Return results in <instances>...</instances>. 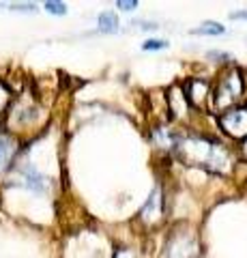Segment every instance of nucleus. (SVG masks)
Masks as SVG:
<instances>
[{
  "instance_id": "obj_1",
  "label": "nucleus",
  "mask_w": 247,
  "mask_h": 258,
  "mask_svg": "<svg viewBox=\"0 0 247 258\" xmlns=\"http://www.w3.org/2000/svg\"><path fill=\"white\" fill-rule=\"evenodd\" d=\"M179 155L181 159H185L189 166H202V168H213V170H219L221 164L228 161V155L221 144L215 142H206V140H183L179 147Z\"/></svg>"
},
{
  "instance_id": "obj_2",
  "label": "nucleus",
  "mask_w": 247,
  "mask_h": 258,
  "mask_svg": "<svg viewBox=\"0 0 247 258\" xmlns=\"http://www.w3.org/2000/svg\"><path fill=\"white\" fill-rule=\"evenodd\" d=\"M241 93H243V80L238 78V74H230V76H226L224 80H221L217 91H215V106L226 108Z\"/></svg>"
},
{
  "instance_id": "obj_3",
  "label": "nucleus",
  "mask_w": 247,
  "mask_h": 258,
  "mask_svg": "<svg viewBox=\"0 0 247 258\" xmlns=\"http://www.w3.org/2000/svg\"><path fill=\"white\" fill-rule=\"evenodd\" d=\"M219 125L234 138H245L247 136V108H234L219 114Z\"/></svg>"
},
{
  "instance_id": "obj_4",
  "label": "nucleus",
  "mask_w": 247,
  "mask_h": 258,
  "mask_svg": "<svg viewBox=\"0 0 247 258\" xmlns=\"http://www.w3.org/2000/svg\"><path fill=\"white\" fill-rule=\"evenodd\" d=\"M99 26H101V30H106V32L116 30V28H118V18L114 15V11L101 13V15H99Z\"/></svg>"
},
{
  "instance_id": "obj_5",
  "label": "nucleus",
  "mask_w": 247,
  "mask_h": 258,
  "mask_svg": "<svg viewBox=\"0 0 247 258\" xmlns=\"http://www.w3.org/2000/svg\"><path fill=\"white\" fill-rule=\"evenodd\" d=\"M221 32H224V26H221V24L206 22V24H202L200 28L194 30V35H221Z\"/></svg>"
},
{
  "instance_id": "obj_6",
  "label": "nucleus",
  "mask_w": 247,
  "mask_h": 258,
  "mask_svg": "<svg viewBox=\"0 0 247 258\" xmlns=\"http://www.w3.org/2000/svg\"><path fill=\"white\" fill-rule=\"evenodd\" d=\"M45 11H50L54 15H65L67 13V5L65 3H45Z\"/></svg>"
},
{
  "instance_id": "obj_7",
  "label": "nucleus",
  "mask_w": 247,
  "mask_h": 258,
  "mask_svg": "<svg viewBox=\"0 0 247 258\" xmlns=\"http://www.w3.org/2000/svg\"><path fill=\"white\" fill-rule=\"evenodd\" d=\"M142 47H144V50H163V47H168V43L161 41V39H148Z\"/></svg>"
},
{
  "instance_id": "obj_8",
  "label": "nucleus",
  "mask_w": 247,
  "mask_h": 258,
  "mask_svg": "<svg viewBox=\"0 0 247 258\" xmlns=\"http://www.w3.org/2000/svg\"><path fill=\"white\" fill-rule=\"evenodd\" d=\"M118 7H121L123 11H131V9H135V7H138V3H135V0H131V3H125V0H121V3H116Z\"/></svg>"
},
{
  "instance_id": "obj_9",
  "label": "nucleus",
  "mask_w": 247,
  "mask_h": 258,
  "mask_svg": "<svg viewBox=\"0 0 247 258\" xmlns=\"http://www.w3.org/2000/svg\"><path fill=\"white\" fill-rule=\"evenodd\" d=\"M232 20H247V11H236V13H230Z\"/></svg>"
}]
</instances>
